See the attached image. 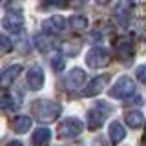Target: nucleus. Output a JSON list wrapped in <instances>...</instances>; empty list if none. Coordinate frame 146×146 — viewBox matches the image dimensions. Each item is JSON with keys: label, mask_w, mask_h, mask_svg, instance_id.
<instances>
[{"label": "nucleus", "mask_w": 146, "mask_h": 146, "mask_svg": "<svg viewBox=\"0 0 146 146\" xmlns=\"http://www.w3.org/2000/svg\"><path fill=\"white\" fill-rule=\"evenodd\" d=\"M22 66L20 64H15V66H9L4 71H0V90H7L13 82L17 80V77L20 75Z\"/></svg>", "instance_id": "obj_11"}, {"label": "nucleus", "mask_w": 146, "mask_h": 146, "mask_svg": "<svg viewBox=\"0 0 146 146\" xmlns=\"http://www.w3.org/2000/svg\"><path fill=\"white\" fill-rule=\"evenodd\" d=\"M135 77H137V79H139L141 82H143V84H146V64H143V66L137 68Z\"/></svg>", "instance_id": "obj_21"}, {"label": "nucleus", "mask_w": 146, "mask_h": 146, "mask_svg": "<svg viewBox=\"0 0 146 146\" xmlns=\"http://www.w3.org/2000/svg\"><path fill=\"white\" fill-rule=\"evenodd\" d=\"M49 139H51V130L49 128H36L33 131V135H31V141H33L35 146H44L49 143Z\"/></svg>", "instance_id": "obj_14"}, {"label": "nucleus", "mask_w": 146, "mask_h": 146, "mask_svg": "<svg viewBox=\"0 0 146 146\" xmlns=\"http://www.w3.org/2000/svg\"><path fill=\"white\" fill-rule=\"evenodd\" d=\"M135 93V80L131 77H121L110 90V97L113 99H128Z\"/></svg>", "instance_id": "obj_2"}, {"label": "nucleus", "mask_w": 146, "mask_h": 146, "mask_svg": "<svg viewBox=\"0 0 146 146\" xmlns=\"http://www.w3.org/2000/svg\"><path fill=\"white\" fill-rule=\"evenodd\" d=\"M108 82H110V75H108V73L99 75V77H95V79H91V80L88 82V86L84 88V91H82V93H84L86 97H95V95H99L100 91L106 88Z\"/></svg>", "instance_id": "obj_8"}, {"label": "nucleus", "mask_w": 146, "mask_h": 146, "mask_svg": "<svg viewBox=\"0 0 146 146\" xmlns=\"http://www.w3.org/2000/svg\"><path fill=\"white\" fill-rule=\"evenodd\" d=\"M51 62H53V70H55V71H62V70H64V66H66L64 58H62V57H58V55H55Z\"/></svg>", "instance_id": "obj_20"}, {"label": "nucleus", "mask_w": 146, "mask_h": 146, "mask_svg": "<svg viewBox=\"0 0 146 146\" xmlns=\"http://www.w3.org/2000/svg\"><path fill=\"white\" fill-rule=\"evenodd\" d=\"M104 106H106V102H97V104H95V108L88 111V128L97 130L99 126H102L104 119H106V115H108V113H102V108Z\"/></svg>", "instance_id": "obj_10"}, {"label": "nucleus", "mask_w": 146, "mask_h": 146, "mask_svg": "<svg viewBox=\"0 0 146 146\" xmlns=\"http://www.w3.org/2000/svg\"><path fill=\"white\" fill-rule=\"evenodd\" d=\"M27 86H29V90L33 91H38L40 88L44 86V70L40 64H33V66L27 70Z\"/></svg>", "instance_id": "obj_6"}, {"label": "nucleus", "mask_w": 146, "mask_h": 146, "mask_svg": "<svg viewBox=\"0 0 146 146\" xmlns=\"http://www.w3.org/2000/svg\"><path fill=\"white\" fill-rule=\"evenodd\" d=\"M108 135H110V139H111V143H121L122 139L126 137V130H124V126L121 124V122H111L110 124V130H108Z\"/></svg>", "instance_id": "obj_15"}, {"label": "nucleus", "mask_w": 146, "mask_h": 146, "mask_svg": "<svg viewBox=\"0 0 146 146\" xmlns=\"http://www.w3.org/2000/svg\"><path fill=\"white\" fill-rule=\"evenodd\" d=\"M9 146H22L20 141H13V143H9Z\"/></svg>", "instance_id": "obj_23"}, {"label": "nucleus", "mask_w": 146, "mask_h": 146, "mask_svg": "<svg viewBox=\"0 0 146 146\" xmlns=\"http://www.w3.org/2000/svg\"><path fill=\"white\" fill-rule=\"evenodd\" d=\"M86 82V73L80 68H73V70L64 77V84H66L68 90H79L84 86Z\"/></svg>", "instance_id": "obj_9"}, {"label": "nucleus", "mask_w": 146, "mask_h": 146, "mask_svg": "<svg viewBox=\"0 0 146 146\" xmlns=\"http://www.w3.org/2000/svg\"><path fill=\"white\" fill-rule=\"evenodd\" d=\"M64 53L66 55H70V57H75L77 53H79V44H75V46H71V42H64Z\"/></svg>", "instance_id": "obj_19"}, {"label": "nucleus", "mask_w": 146, "mask_h": 146, "mask_svg": "<svg viewBox=\"0 0 146 146\" xmlns=\"http://www.w3.org/2000/svg\"><path fill=\"white\" fill-rule=\"evenodd\" d=\"M86 62H88L90 68H93V70H99V68L106 66L110 62V53L106 48H102V46H97V48H91L88 53H86Z\"/></svg>", "instance_id": "obj_5"}, {"label": "nucleus", "mask_w": 146, "mask_h": 146, "mask_svg": "<svg viewBox=\"0 0 146 146\" xmlns=\"http://www.w3.org/2000/svg\"><path fill=\"white\" fill-rule=\"evenodd\" d=\"M124 121L130 128H141L144 122V115L139 111V110H131V111L124 113Z\"/></svg>", "instance_id": "obj_16"}, {"label": "nucleus", "mask_w": 146, "mask_h": 146, "mask_svg": "<svg viewBox=\"0 0 146 146\" xmlns=\"http://www.w3.org/2000/svg\"><path fill=\"white\" fill-rule=\"evenodd\" d=\"M31 111H33V115L38 122H53L58 119L62 108L58 102H53V100H48V99H40V100L33 102Z\"/></svg>", "instance_id": "obj_1"}, {"label": "nucleus", "mask_w": 146, "mask_h": 146, "mask_svg": "<svg viewBox=\"0 0 146 146\" xmlns=\"http://www.w3.org/2000/svg\"><path fill=\"white\" fill-rule=\"evenodd\" d=\"M115 53H117V58H121V60L131 58V55H133V46H131V40L128 38V36H121L115 42Z\"/></svg>", "instance_id": "obj_12"}, {"label": "nucleus", "mask_w": 146, "mask_h": 146, "mask_svg": "<svg viewBox=\"0 0 146 146\" xmlns=\"http://www.w3.org/2000/svg\"><path fill=\"white\" fill-rule=\"evenodd\" d=\"M64 29H66V18L60 17V15L49 17L42 22V31L46 35H58Z\"/></svg>", "instance_id": "obj_7"}, {"label": "nucleus", "mask_w": 146, "mask_h": 146, "mask_svg": "<svg viewBox=\"0 0 146 146\" xmlns=\"http://www.w3.org/2000/svg\"><path fill=\"white\" fill-rule=\"evenodd\" d=\"M82 130H84V126H82V122L77 117H68L58 124L57 133H58V137H62V139H71V137L80 135Z\"/></svg>", "instance_id": "obj_3"}, {"label": "nucleus", "mask_w": 146, "mask_h": 146, "mask_svg": "<svg viewBox=\"0 0 146 146\" xmlns=\"http://www.w3.org/2000/svg\"><path fill=\"white\" fill-rule=\"evenodd\" d=\"M2 26H4V29L13 31V33L20 31L22 26H24V15H22V11L18 7H9L7 11L4 13Z\"/></svg>", "instance_id": "obj_4"}, {"label": "nucleus", "mask_w": 146, "mask_h": 146, "mask_svg": "<svg viewBox=\"0 0 146 146\" xmlns=\"http://www.w3.org/2000/svg\"><path fill=\"white\" fill-rule=\"evenodd\" d=\"M31 124H33V119L27 117V115H18L13 119L11 122V128L17 131V133H26V131H29Z\"/></svg>", "instance_id": "obj_13"}, {"label": "nucleus", "mask_w": 146, "mask_h": 146, "mask_svg": "<svg viewBox=\"0 0 146 146\" xmlns=\"http://www.w3.org/2000/svg\"><path fill=\"white\" fill-rule=\"evenodd\" d=\"M13 51V42L7 35H2L0 33V55H6V53H11Z\"/></svg>", "instance_id": "obj_18"}, {"label": "nucleus", "mask_w": 146, "mask_h": 146, "mask_svg": "<svg viewBox=\"0 0 146 146\" xmlns=\"http://www.w3.org/2000/svg\"><path fill=\"white\" fill-rule=\"evenodd\" d=\"M46 6L44 7H53V6H66V4H64V0H46Z\"/></svg>", "instance_id": "obj_22"}, {"label": "nucleus", "mask_w": 146, "mask_h": 146, "mask_svg": "<svg viewBox=\"0 0 146 146\" xmlns=\"http://www.w3.org/2000/svg\"><path fill=\"white\" fill-rule=\"evenodd\" d=\"M70 27L73 31H84L88 27V18L86 17H80V15H75L70 18Z\"/></svg>", "instance_id": "obj_17"}, {"label": "nucleus", "mask_w": 146, "mask_h": 146, "mask_svg": "<svg viewBox=\"0 0 146 146\" xmlns=\"http://www.w3.org/2000/svg\"><path fill=\"white\" fill-rule=\"evenodd\" d=\"M97 4H108V2H111V0H95Z\"/></svg>", "instance_id": "obj_24"}]
</instances>
